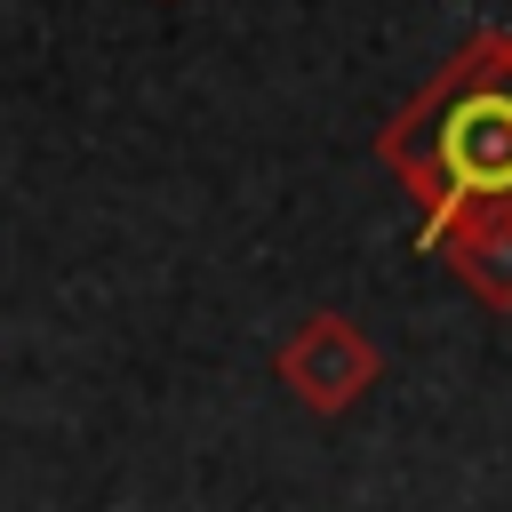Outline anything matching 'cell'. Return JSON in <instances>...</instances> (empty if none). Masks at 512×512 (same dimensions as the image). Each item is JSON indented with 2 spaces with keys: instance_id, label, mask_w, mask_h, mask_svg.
Masks as SVG:
<instances>
[{
  "instance_id": "1",
  "label": "cell",
  "mask_w": 512,
  "mask_h": 512,
  "mask_svg": "<svg viewBox=\"0 0 512 512\" xmlns=\"http://www.w3.org/2000/svg\"><path fill=\"white\" fill-rule=\"evenodd\" d=\"M376 160L424 208L416 240L472 200H512V32H472L376 128Z\"/></svg>"
},
{
  "instance_id": "2",
  "label": "cell",
  "mask_w": 512,
  "mask_h": 512,
  "mask_svg": "<svg viewBox=\"0 0 512 512\" xmlns=\"http://www.w3.org/2000/svg\"><path fill=\"white\" fill-rule=\"evenodd\" d=\"M272 376L288 384L296 408H312V416H344V408H360L368 384L384 376V352L368 344V328H360L352 312L320 304V312H304V320L280 336Z\"/></svg>"
},
{
  "instance_id": "3",
  "label": "cell",
  "mask_w": 512,
  "mask_h": 512,
  "mask_svg": "<svg viewBox=\"0 0 512 512\" xmlns=\"http://www.w3.org/2000/svg\"><path fill=\"white\" fill-rule=\"evenodd\" d=\"M432 256H448V272L488 304V312H512V200H472L456 208L440 232H424Z\"/></svg>"
}]
</instances>
